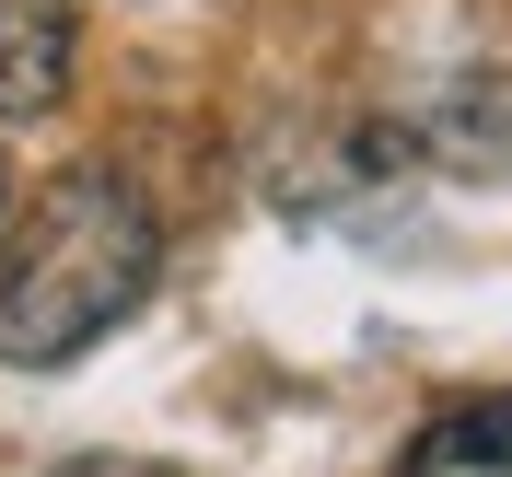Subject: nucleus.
Here are the masks:
<instances>
[{
    "label": "nucleus",
    "instance_id": "obj_1",
    "mask_svg": "<svg viewBox=\"0 0 512 477\" xmlns=\"http://www.w3.org/2000/svg\"><path fill=\"white\" fill-rule=\"evenodd\" d=\"M163 268V222L117 163H70L59 187H35L12 268H0V361H82L105 326L152 291Z\"/></svg>",
    "mask_w": 512,
    "mask_h": 477
},
{
    "label": "nucleus",
    "instance_id": "obj_2",
    "mask_svg": "<svg viewBox=\"0 0 512 477\" xmlns=\"http://www.w3.org/2000/svg\"><path fill=\"white\" fill-rule=\"evenodd\" d=\"M70 94V12L59 0H0V128L47 117Z\"/></svg>",
    "mask_w": 512,
    "mask_h": 477
},
{
    "label": "nucleus",
    "instance_id": "obj_3",
    "mask_svg": "<svg viewBox=\"0 0 512 477\" xmlns=\"http://www.w3.org/2000/svg\"><path fill=\"white\" fill-rule=\"evenodd\" d=\"M396 477H512V396H466V408L419 419Z\"/></svg>",
    "mask_w": 512,
    "mask_h": 477
},
{
    "label": "nucleus",
    "instance_id": "obj_4",
    "mask_svg": "<svg viewBox=\"0 0 512 477\" xmlns=\"http://www.w3.org/2000/svg\"><path fill=\"white\" fill-rule=\"evenodd\" d=\"M47 477H175V466H152V454H70V466H47Z\"/></svg>",
    "mask_w": 512,
    "mask_h": 477
}]
</instances>
